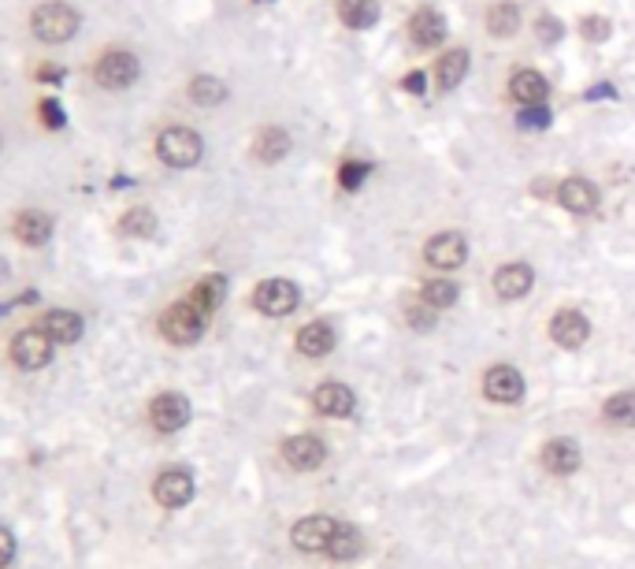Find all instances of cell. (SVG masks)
I'll return each instance as SVG.
<instances>
[{"instance_id": "cell-1", "label": "cell", "mask_w": 635, "mask_h": 569, "mask_svg": "<svg viewBox=\"0 0 635 569\" xmlns=\"http://www.w3.org/2000/svg\"><path fill=\"white\" fill-rule=\"evenodd\" d=\"M78 27H82V15L67 0H45L30 15V34L45 45H64V41L75 38Z\"/></svg>"}, {"instance_id": "cell-2", "label": "cell", "mask_w": 635, "mask_h": 569, "mask_svg": "<svg viewBox=\"0 0 635 569\" xmlns=\"http://www.w3.org/2000/svg\"><path fill=\"white\" fill-rule=\"evenodd\" d=\"M208 328V313L194 298H182V302L168 305L164 309V317H160V331H164V339L175 346H190L197 343Z\"/></svg>"}, {"instance_id": "cell-3", "label": "cell", "mask_w": 635, "mask_h": 569, "mask_svg": "<svg viewBox=\"0 0 635 569\" xmlns=\"http://www.w3.org/2000/svg\"><path fill=\"white\" fill-rule=\"evenodd\" d=\"M156 157L164 160L168 168H194L205 157V142L190 127H164L156 134Z\"/></svg>"}, {"instance_id": "cell-4", "label": "cell", "mask_w": 635, "mask_h": 569, "mask_svg": "<svg viewBox=\"0 0 635 569\" xmlns=\"http://www.w3.org/2000/svg\"><path fill=\"white\" fill-rule=\"evenodd\" d=\"M142 75V60L127 49H108V53L93 64V82L101 90H130Z\"/></svg>"}, {"instance_id": "cell-5", "label": "cell", "mask_w": 635, "mask_h": 569, "mask_svg": "<svg viewBox=\"0 0 635 569\" xmlns=\"http://www.w3.org/2000/svg\"><path fill=\"white\" fill-rule=\"evenodd\" d=\"M52 339H49V331L45 328H26L19 331L12 339V346H8V354H12V365L15 369H23V372H38L45 369L52 361Z\"/></svg>"}, {"instance_id": "cell-6", "label": "cell", "mask_w": 635, "mask_h": 569, "mask_svg": "<svg viewBox=\"0 0 635 569\" xmlns=\"http://www.w3.org/2000/svg\"><path fill=\"white\" fill-rule=\"evenodd\" d=\"M301 294L290 279H264L253 291V305H257L264 317H290L298 309Z\"/></svg>"}, {"instance_id": "cell-7", "label": "cell", "mask_w": 635, "mask_h": 569, "mask_svg": "<svg viewBox=\"0 0 635 569\" xmlns=\"http://www.w3.org/2000/svg\"><path fill=\"white\" fill-rule=\"evenodd\" d=\"M335 532H338L335 517L312 514V517H301L298 525L290 529V540H294V547H298V551H305V555H320V551H327V547H331Z\"/></svg>"}, {"instance_id": "cell-8", "label": "cell", "mask_w": 635, "mask_h": 569, "mask_svg": "<svg viewBox=\"0 0 635 569\" xmlns=\"http://www.w3.org/2000/svg\"><path fill=\"white\" fill-rule=\"evenodd\" d=\"M153 499L160 506H168V510H182V506L194 499V477H190V469H182V465L164 469L153 484Z\"/></svg>"}, {"instance_id": "cell-9", "label": "cell", "mask_w": 635, "mask_h": 569, "mask_svg": "<svg viewBox=\"0 0 635 569\" xmlns=\"http://www.w3.org/2000/svg\"><path fill=\"white\" fill-rule=\"evenodd\" d=\"M149 421H153V428L164 432V436L186 428V421H190V402H186V395H179V391L156 395L153 402H149Z\"/></svg>"}, {"instance_id": "cell-10", "label": "cell", "mask_w": 635, "mask_h": 569, "mask_svg": "<svg viewBox=\"0 0 635 569\" xmlns=\"http://www.w3.org/2000/svg\"><path fill=\"white\" fill-rule=\"evenodd\" d=\"M550 339L561 346V350H580V346L591 339V320L580 313V309H558L550 317Z\"/></svg>"}, {"instance_id": "cell-11", "label": "cell", "mask_w": 635, "mask_h": 569, "mask_svg": "<svg viewBox=\"0 0 635 569\" xmlns=\"http://www.w3.org/2000/svg\"><path fill=\"white\" fill-rule=\"evenodd\" d=\"M483 395L498 402V406H513L524 398V376L513 365H491L483 376Z\"/></svg>"}, {"instance_id": "cell-12", "label": "cell", "mask_w": 635, "mask_h": 569, "mask_svg": "<svg viewBox=\"0 0 635 569\" xmlns=\"http://www.w3.org/2000/svg\"><path fill=\"white\" fill-rule=\"evenodd\" d=\"M424 257H428L431 268L454 272V268L465 265V257H468L465 235H457V231H439V235H435V239L424 246Z\"/></svg>"}, {"instance_id": "cell-13", "label": "cell", "mask_w": 635, "mask_h": 569, "mask_svg": "<svg viewBox=\"0 0 635 569\" xmlns=\"http://www.w3.org/2000/svg\"><path fill=\"white\" fill-rule=\"evenodd\" d=\"M312 406H316V413H324V417L346 421L357 410V395L346 384H338V380H324V384L312 391Z\"/></svg>"}, {"instance_id": "cell-14", "label": "cell", "mask_w": 635, "mask_h": 569, "mask_svg": "<svg viewBox=\"0 0 635 569\" xmlns=\"http://www.w3.org/2000/svg\"><path fill=\"white\" fill-rule=\"evenodd\" d=\"M558 201H561V209H569L572 216H591L602 198H598V186L591 183V179L572 175V179L558 183Z\"/></svg>"}, {"instance_id": "cell-15", "label": "cell", "mask_w": 635, "mask_h": 569, "mask_svg": "<svg viewBox=\"0 0 635 569\" xmlns=\"http://www.w3.org/2000/svg\"><path fill=\"white\" fill-rule=\"evenodd\" d=\"M539 462H543V469L546 473H554V477H572V473L580 469V447H576V439L558 436L543 447Z\"/></svg>"}, {"instance_id": "cell-16", "label": "cell", "mask_w": 635, "mask_h": 569, "mask_svg": "<svg viewBox=\"0 0 635 569\" xmlns=\"http://www.w3.org/2000/svg\"><path fill=\"white\" fill-rule=\"evenodd\" d=\"M283 458L290 469H298V473H312V469H320L327 458L324 443L316 436H290L283 443Z\"/></svg>"}, {"instance_id": "cell-17", "label": "cell", "mask_w": 635, "mask_h": 569, "mask_svg": "<svg viewBox=\"0 0 635 569\" xmlns=\"http://www.w3.org/2000/svg\"><path fill=\"white\" fill-rule=\"evenodd\" d=\"M532 283H535V272L532 265H524V261H509V265H502L494 272V294L506 298V302L524 298V294L532 291Z\"/></svg>"}, {"instance_id": "cell-18", "label": "cell", "mask_w": 635, "mask_h": 569, "mask_svg": "<svg viewBox=\"0 0 635 569\" xmlns=\"http://www.w3.org/2000/svg\"><path fill=\"white\" fill-rule=\"evenodd\" d=\"M409 38H413L416 49H435L446 41V19H442L439 8H420L409 19Z\"/></svg>"}, {"instance_id": "cell-19", "label": "cell", "mask_w": 635, "mask_h": 569, "mask_svg": "<svg viewBox=\"0 0 635 569\" xmlns=\"http://www.w3.org/2000/svg\"><path fill=\"white\" fill-rule=\"evenodd\" d=\"M15 239L23 242V246H30V250H41L45 242L52 239V216L41 209H26L15 216Z\"/></svg>"}, {"instance_id": "cell-20", "label": "cell", "mask_w": 635, "mask_h": 569, "mask_svg": "<svg viewBox=\"0 0 635 569\" xmlns=\"http://www.w3.org/2000/svg\"><path fill=\"white\" fill-rule=\"evenodd\" d=\"M509 97H513L517 105H524V108L546 105V97H550V86H546V79L539 75V71L524 67V71H517V75L509 79Z\"/></svg>"}, {"instance_id": "cell-21", "label": "cell", "mask_w": 635, "mask_h": 569, "mask_svg": "<svg viewBox=\"0 0 635 569\" xmlns=\"http://www.w3.org/2000/svg\"><path fill=\"white\" fill-rule=\"evenodd\" d=\"M41 328L49 331L52 343L71 346V343H78V339H82L86 324H82V317H78V313H71V309H52V313H45Z\"/></svg>"}, {"instance_id": "cell-22", "label": "cell", "mask_w": 635, "mask_h": 569, "mask_svg": "<svg viewBox=\"0 0 635 569\" xmlns=\"http://www.w3.org/2000/svg\"><path fill=\"white\" fill-rule=\"evenodd\" d=\"M298 350L305 358H324L335 350V328L327 320H312L298 331Z\"/></svg>"}, {"instance_id": "cell-23", "label": "cell", "mask_w": 635, "mask_h": 569, "mask_svg": "<svg viewBox=\"0 0 635 569\" xmlns=\"http://www.w3.org/2000/svg\"><path fill=\"white\" fill-rule=\"evenodd\" d=\"M286 153H290L286 127H260V134L253 138V157L260 164H279V160H286Z\"/></svg>"}, {"instance_id": "cell-24", "label": "cell", "mask_w": 635, "mask_h": 569, "mask_svg": "<svg viewBox=\"0 0 635 569\" xmlns=\"http://www.w3.org/2000/svg\"><path fill=\"white\" fill-rule=\"evenodd\" d=\"M338 19L350 30L376 27L379 19V0H338Z\"/></svg>"}, {"instance_id": "cell-25", "label": "cell", "mask_w": 635, "mask_h": 569, "mask_svg": "<svg viewBox=\"0 0 635 569\" xmlns=\"http://www.w3.org/2000/svg\"><path fill=\"white\" fill-rule=\"evenodd\" d=\"M364 551V536L357 525H342L338 521V532H335V540H331V547H327V555L335 558V562H353V558Z\"/></svg>"}, {"instance_id": "cell-26", "label": "cell", "mask_w": 635, "mask_h": 569, "mask_svg": "<svg viewBox=\"0 0 635 569\" xmlns=\"http://www.w3.org/2000/svg\"><path fill=\"white\" fill-rule=\"evenodd\" d=\"M186 93H190V101H194V105L216 108V105H223V101H227V82L216 79V75H197Z\"/></svg>"}, {"instance_id": "cell-27", "label": "cell", "mask_w": 635, "mask_h": 569, "mask_svg": "<svg viewBox=\"0 0 635 569\" xmlns=\"http://www.w3.org/2000/svg\"><path fill=\"white\" fill-rule=\"evenodd\" d=\"M190 298H194V302L205 309L208 317H212V313H216V309L223 305V298H227V279H223V276H201V279H197V287L190 291Z\"/></svg>"}, {"instance_id": "cell-28", "label": "cell", "mask_w": 635, "mask_h": 569, "mask_svg": "<svg viewBox=\"0 0 635 569\" xmlns=\"http://www.w3.org/2000/svg\"><path fill=\"white\" fill-rule=\"evenodd\" d=\"M439 90H454V86H461V79L468 75V49H450V53L439 60Z\"/></svg>"}, {"instance_id": "cell-29", "label": "cell", "mask_w": 635, "mask_h": 569, "mask_svg": "<svg viewBox=\"0 0 635 569\" xmlns=\"http://www.w3.org/2000/svg\"><path fill=\"white\" fill-rule=\"evenodd\" d=\"M119 231L127 235V239H153L156 235V212L138 205V209H127L123 212V220H119Z\"/></svg>"}, {"instance_id": "cell-30", "label": "cell", "mask_w": 635, "mask_h": 569, "mask_svg": "<svg viewBox=\"0 0 635 569\" xmlns=\"http://www.w3.org/2000/svg\"><path fill=\"white\" fill-rule=\"evenodd\" d=\"M487 30H491L494 38H513V34L520 30V8L517 4H509V0L494 4L491 12H487Z\"/></svg>"}, {"instance_id": "cell-31", "label": "cell", "mask_w": 635, "mask_h": 569, "mask_svg": "<svg viewBox=\"0 0 635 569\" xmlns=\"http://www.w3.org/2000/svg\"><path fill=\"white\" fill-rule=\"evenodd\" d=\"M602 417L617 428H635V391H617V395L606 398Z\"/></svg>"}, {"instance_id": "cell-32", "label": "cell", "mask_w": 635, "mask_h": 569, "mask_svg": "<svg viewBox=\"0 0 635 569\" xmlns=\"http://www.w3.org/2000/svg\"><path fill=\"white\" fill-rule=\"evenodd\" d=\"M457 283L454 279H428L424 291H420V302H428L431 309H450L457 302Z\"/></svg>"}, {"instance_id": "cell-33", "label": "cell", "mask_w": 635, "mask_h": 569, "mask_svg": "<svg viewBox=\"0 0 635 569\" xmlns=\"http://www.w3.org/2000/svg\"><path fill=\"white\" fill-rule=\"evenodd\" d=\"M368 172H372V168H368L364 160H342V164H338V186L353 194V190H361V186H364Z\"/></svg>"}, {"instance_id": "cell-34", "label": "cell", "mask_w": 635, "mask_h": 569, "mask_svg": "<svg viewBox=\"0 0 635 569\" xmlns=\"http://www.w3.org/2000/svg\"><path fill=\"white\" fill-rule=\"evenodd\" d=\"M517 127H520V131H546V127H550V112H546V105L520 108Z\"/></svg>"}, {"instance_id": "cell-35", "label": "cell", "mask_w": 635, "mask_h": 569, "mask_svg": "<svg viewBox=\"0 0 635 569\" xmlns=\"http://www.w3.org/2000/svg\"><path fill=\"white\" fill-rule=\"evenodd\" d=\"M580 34H584L587 41H606L613 34V27H610V19H602V15H584L580 19Z\"/></svg>"}, {"instance_id": "cell-36", "label": "cell", "mask_w": 635, "mask_h": 569, "mask_svg": "<svg viewBox=\"0 0 635 569\" xmlns=\"http://www.w3.org/2000/svg\"><path fill=\"white\" fill-rule=\"evenodd\" d=\"M535 34H539V41H546V45H554V41H561L565 38V27H561V19L558 15H539L535 19Z\"/></svg>"}, {"instance_id": "cell-37", "label": "cell", "mask_w": 635, "mask_h": 569, "mask_svg": "<svg viewBox=\"0 0 635 569\" xmlns=\"http://www.w3.org/2000/svg\"><path fill=\"white\" fill-rule=\"evenodd\" d=\"M405 320H409V324H413L416 331H431V328H435V309H431L428 302L405 305Z\"/></svg>"}, {"instance_id": "cell-38", "label": "cell", "mask_w": 635, "mask_h": 569, "mask_svg": "<svg viewBox=\"0 0 635 569\" xmlns=\"http://www.w3.org/2000/svg\"><path fill=\"white\" fill-rule=\"evenodd\" d=\"M41 120L49 123L52 131H60V127H64V112H60V105H56L52 97H45V101H41Z\"/></svg>"}, {"instance_id": "cell-39", "label": "cell", "mask_w": 635, "mask_h": 569, "mask_svg": "<svg viewBox=\"0 0 635 569\" xmlns=\"http://www.w3.org/2000/svg\"><path fill=\"white\" fill-rule=\"evenodd\" d=\"M15 558V536L4 525H0V569H8Z\"/></svg>"}, {"instance_id": "cell-40", "label": "cell", "mask_w": 635, "mask_h": 569, "mask_svg": "<svg viewBox=\"0 0 635 569\" xmlns=\"http://www.w3.org/2000/svg\"><path fill=\"white\" fill-rule=\"evenodd\" d=\"M402 90L416 93V97H424V93H428V79H424V71H413V75H405Z\"/></svg>"}, {"instance_id": "cell-41", "label": "cell", "mask_w": 635, "mask_h": 569, "mask_svg": "<svg viewBox=\"0 0 635 569\" xmlns=\"http://www.w3.org/2000/svg\"><path fill=\"white\" fill-rule=\"evenodd\" d=\"M587 97H591V101H598V97H613V86H595V90L587 93Z\"/></svg>"}, {"instance_id": "cell-42", "label": "cell", "mask_w": 635, "mask_h": 569, "mask_svg": "<svg viewBox=\"0 0 635 569\" xmlns=\"http://www.w3.org/2000/svg\"><path fill=\"white\" fill-rule=\"evenodd\" d=\"M0 279H8V265L4 261H0Z\"/></svg>"}, {"instance_id": "cell-43", "label": "cell", "mask_w": 635, "mask_h": 569, "mask_svg": "<svg viewBox=\"0 0 635 569\" xmlns=\"http://www.w3.org/2000/svg\"><path fill=\"white\" fill-rule=\"evenodd\" d=\"M0 146H4V138H0Z\"/></svg>"}]
</instances>
